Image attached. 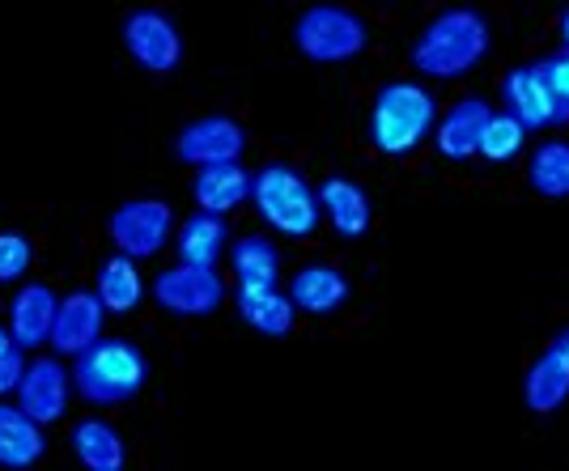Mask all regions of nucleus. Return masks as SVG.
<instances>
[{"instance_id":"26","label":"nucleus","mask_w":569,"mask_h":471,"mask_svg":"<svg viewBox=\"0 0 569 471\" xmlns=\"http://www.w3.org/2000/svg\"><path fill=\"white\" fill-rule=\"evenodd\" d=\"M522 123L519 119H510L506 111H493L489 123H485V137H480V153L476 158H485V162H510L515 153L522 149Z\"/></svg>"},{"instance_id":"4","label":"nucleus","mask_w":569,"mask_h":471,"mask_svg":"<svg viewBox=\"0 0 569 471\" xmlns=\"http://www.w3.org/2000/svg\"><path fill=\"white\" fill-rule=\"evenodd\" d=\"M438 128V98L421 81H387L370 107V141L387 158H403Z\"/></svg>"},{"instance_id":"19","label":"nucleus","mask_w":569,"mask_h":471,"mask_svg":"<svg viewBox=\"0 0 569 471\" xmlns=\"http://www.w3.org/2000/svg\"><path fill=\"white\" fill-rule=\"evenodd\" d=\"M174 251H179V263H191V268H217V263L230 255V226L226 217L217 212H191L188 221L174 230Z\"/></svg>"},{"instance_id":"10","label":"nucleus","mask_w":569,"mask_h":471,"mask_svg":"<svg viewBox=\"0 0 569 471\" xmlns=\"http://www.w3.org/2000/svg\"><path fill=\"white\" fill-rule=\"evenodd\" d=\"M13 395H18V403H22L39 424H60L69 417L72 370L60 361V353L34 357V361H26V374Z\"/></svg>"},{"instance_id":"22","label":"nucleus","mask_w":569,"mask_h":471,"mask_svg":"<svg viewBox=\"0 0 569 471\" xmlns=\"http://www.w3.org/2000/svg\"><path fill=\"white\" fill-rule=\"evenodd\" d=\"M522 400L536 417H548L569 400V357L557 344H548L545 353L531 361V370L522 378Z\"/></svg>"},{"instance_id":"14","label":"nucleus","mask_w":569,"mask_h":471,"mask_svg":"<svg viewBox=\"0 0 569 471\" xmlns=\"http://www.w3.org/2000/svg\"><path fill=\"white\" fill-rule=\"evenodd\" d=\"M315 191H319V209H323L328 226L336 230V238L357 242V238L370 230V221H375V204H370V196H366L361 183L345 179V174H332V179H323Z\"/></svg>"},{"instance_id":"29","label":"nucleus","mask_w":569,"mask_h":471,"mask_svg":"<svg viewBox=\"0 0 569 471\" xmlns=\"http://www.w3.org/2000/svg\"><path fill=\"white\" fill-rule=\"evenodd\" d=\"M22 374H26V349L9 344V349L0 353V395H13Z\"/></svg>"},{"instance_id":"6","label":"nucleus","mask_w":569,"mask_h":471,"mask_svg":"<svg viewBox=\"0 0 569 471\" xmlns=\"http://www.w3.org/2000/svg\"><path fill=\"white\" fill-rule=\"evenodd\" d=\"M107 238L119 255H132V260H149L174 238V209H170L162 196H137V200H123L111 217H107Z\"/></svg>"},{"instance_id":"32","label":"nucleus","mask_w":569,"mask_h":471,"mask_svg":"<svg viewBox=\"0 0 569 471\" xmlns=\"http://www.w3.org/2000/svg\"><path fill=\"white\" fill-rule=\"evenodd\" d=\"M561 34H566V48H569V13H566V22H561Z\"/></svg>"},{"instance_id":"9","label":"nucleus","mask_w":569,"mask_h":471,"mask_svg":"<svg viewBox=\"0 0 569 471\" xmlns=\"http://www.w3.org/2000/svg\"><path fill=\"white\" fill-rule=\"evenodd\" d=\"M242 153H247V132L234 116H200L183 123L174 137V158L188 166L242 162Z\"/></svg>"},{"instance_id":"27","label":"nucleus","mask_w":569,"mask_h":471,"mask_svg":"<svg viewBox=\"0 0 569 471\" xmlns=\"http://www.w3.org/2000/svg\"><path fill=\"white\" fill-rule=\"evenodd\" d=\"M34 260V247L22 230H0V284L22 281Z\"/></svg>"},{"instance_id":"12","label":"nucleus","mask_w":569,"mask_h":471,"mask_svg":"<svg viewBox=\"0 0 569 471\" xmlns=\"http://www.w3.org/2000/svg\"><path fill=\"white\" fill-rule=\"evenodd\" d=\"M56 307H60V293L51 284L43 281L18 284V293L9 302V335H13V344L26 349V353H39L51 340Z\"/></svg>"},{"instance_id":"8","label":"nucleus","mask_w":569,"mask_h":471,"mask_svg":"<svg viewBox=\"0 0 569 471\" xmlns=\"http://www.w3.org/2000/svg\"><path fill=\"white\" fill-rule=\"evenodd\" d=\"M123 48L128 56L153 77H170V72L183 64V34L170 13L162 9H132L123 18Z\"/></svg>"},{"instance_id":"3","label":"nucleus","mask_w":569,"mask_h":471,"mask_svg":"<svg viewBox=\"0 0 569 471\" xmlns=\"http://www.w3.org/2000/svg\"><path fill=\"white\" fill-rule=\"evenodd\" d=\"M251 204L260 212V221L268 230H277L284 238H307L319 234V191L302 179V170L289 162H263L251 174Z\"/></svg>"},{"instance_id":"16","label":"nucleus","mask_w":569,"mask_h":471,"mask_svg":"<svg viewBox=\"0 0 569 471\" xmlns=\"http://www.w3.org/2000/svg\"><path fill=\"white\" fill-rule=\"evenodd\" d=\"M501 102H506V116L522 123V132H540L548 123H557V98L548 94L545 77H540L536 64L506 72V81H501Z\"/></svg>"},{"instance_id":"28","label":"nucleus","mask_w":569,"mask_h":471,"mask_svg":"<svg viewBox=\"0 0 569 471\" xmlns=\"http://www.w3.org/2000/svg\"><path fill=\"white\" fill-rule=\"evenodd\" d=\"M536 69L545 77L548 94L557 98V123H569V51L566 56H548Z\"/></svg>"},{"instance_id":"7","label":"nucleus","mask_w":569,"mask_h":471,"mask_svg":"<svg viewBox=\"0 0 569 471\" xmlns=\"http://www.w3.org/2000/svg\"><path fill=\"white\" fill-rule=\"evenodd\" d=\"M149 293H153V307L174 314V319H209L230 298L217 268H191V263L162 268L149 284Z\"/></svg>"},{"instance_id":"24","label":"nucleus","mask_w":569,"mask_h":471,"mask_svg":"<svg viewBox=\"0 0 569 471\" xmlns=\"http://www.w3.org/2000/svg\"><path fill=\"white\" fill-rule=\"evenodd\" d=\"M230 272L238 284H277L281 281V247L263 234H247L230 242Z\"/></svg>"},{"instance_id":"1","label":"nucleus","mask_w":569,"mask_h":471,"mask_svg":"<svg viewBox=\"0 0 569 471\" xmlns=\"http://www.w3.org/2000/svg\"><path fill=\"white\" fill-rule=\"evenodd\" d=\"M489 48H493V30L476 9H447L412 39L408 60L421 77L455 81L468 77L489 56Z\"/></svg>"},{"instance_id":"21","label":"nucleus","mask_w":569,"mask_h":471,"mask_svg":"<svg viewBox=\"0 0 569 471\" xmlns=\"http://www.w3.org/2000/svg\"><path fill=\"white\" fill-rule=\"evenodd\" d=\"M234 310L238 319L260 335H289L293 331V319H298V307L289 302V293H281L277 284H238L234 293Z\"/></svg>"},{"instance_id":"30","label":"nucleus","mask_w":569,"mask_h":471,"mask_svg":"<svg viewBox=\"0 0 569 471\" xmlns=\"http://www.w3.org/2000/svg\"><path fill=\"white\" fill-rule=\"evenodd\" d=\"M552 344H557V349H561V353L569 357V328H566V331H557V340H552Z\"/></svg>"},{"instance_id":"17","label":"nucleus","mask_w":569,"mask_h":471,"mask_svg":"<svg viewBox=\"0 0 569 471\" xmlns=\"http://www.w3.org/2000/svg\"><path fill=\"white\" fill-rule=\"evenodd\" d=\"M289 302L302 310V314H336V310L349 302V277L336 268V263H302L293 277H289Z\"/></svg>"},{"instance_id":"18","label":"nucleus","mask_w":569,"mask_h":471,"mask_svg":"<svg viewBox=\"0 0 569 471\" xmlns=\"http://www.w3.org/2000/svg\"><path fill=\"white\" fill-rule=\"evenodd\" d=\"M191 196L200 212H234L242 200H251V170L242 162H213V166H196V179H191Z\"/></svg>"},{"instance_id":"23","label":"nucleus","mask_w":569,"mask_h":471,"mask_svg":"<svg viewBox=\"0 0 569 471\" xmlns=\"http://www.w3.org/2000/svg\"><path fill=\"white\" fill-rule=\"evenodd\" d=\"M94 293L102 298V307L107 314H116V319H128L132 310L144 302V277H141V260H132V255H107V260L98 263V284Z\"/></svg>"},{"instance_id":"15","label":"nucleus","mask_w":569,"mask_h":471,"mask_svg":"<svg viewBox=\"0 0 569 471\" xmlns=\"http://www.w3.org/2000/svg\"><path fill=\"white\" fill-rule=\"evenodd\" d=\"M48 454V424H39L22 403L0 395V468L26 471Z\"/></svg>"},{"instance_id":"13","label":"nucleus","mask_w":569,"mask_h":471,"mask_svg":"<svg viewBox=\"0 0 569 471\" xmlns=\"http://www.w3.org/2000/svg\"><path fill=\"white\" fill-rule=\"evenodd\" d=\"M489 116H493V111H489V102L480 94L459 98L451 111L438 119V128H433L438 153H442L447 162H472L476 153H480V137H485Z\"/></svg>"},{"instance_id":"25","label":"nucleus","mask_w":569,"mask_h":471,"mask_svg":"<svg viewBox=\"0 0 569 471\" xmlns=\"http://www.w3.org/2000/svg\"><path fill=\"white\" fill-rule=\"evenodd\" d=\"M527 183L548 196V200H566L569 196V141H545L536 144L531 162H527Z\"/></svg>"},{"instance_id":"20","label":"nucleus","mask_w":569,"mask_h":471,"mask_svg":"<svg viewBox=\"0 0 569 471\" xmlns=\"http://www.w3.org/2000/svg\"><path fill=\"white\" fill-rule=\"evenodd\" d=\"M72 459L90 471H123L128 468V442L111 421L102 417H86L72 424L69 433Z\"/></svg>"},{"instance_id":"11","label":"nucleus","mask_w":569,"mask_h":471,"mask_svg":"<svg viewBox=\"0 0 569 471\" xmlns=\"http://www.w3.org/2000/svg\"><path fill=\"white\" fill-rule=\"evenodd\" d=\"M102 319H107V307H102V298H98L94 289H72L56 307V323H51L48 344L60 357H77L102 335Z\"/></svg>"},{"instance_id":"2","label":"nucleus","mask_w":569,"mask_h":471,"mask_svg":"<svg viewBox=\"0 0 569 471\" xmlns=\"http://www.w3.org/2000/svg\"><path fill=\"white\" fill-rule=\"evenodd\" d=\"M149 387V357L123 340V335H98L90 349L72 357V391L86 403L111 408V403L137 400Z\"/></svg>"},{"instance_id":"31","label":"nucleus","mask_w":569,"mask_h":471,"mask_svg":"<svg viewBox=\"0 0 569 471\" xmlns=\"http://www.w3.org/2000/svg\"><path fill=\"white\" fill-rule=\"evenodd\" d=\"M9 344H13V335H9V328H0V353H4Z\"/></svg>"},{"instance_id":"5","label":"nucleus","mask_w":569,"mask_h":471,"mask_svg":"<svg viewBox=\"0 0 569 471\" xmlns=\"http://www.w3.org/2000/svg\"><path fill=\"white\" fill-rule=\"evenodd\" d=\"M293 48L310 64H345L370 48V26L353 9L340 4H315L293 22Z\"/></svg>"}]
</instances>
